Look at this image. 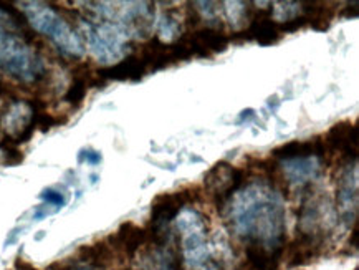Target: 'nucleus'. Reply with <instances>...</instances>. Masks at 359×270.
Listing matches in <instances>:
<instances>
[{
    "label": "nucleus",
    "instance_id": "nucleus-1",
    "mask_svg": "<svg viewBox=\"0 0 359 270\" xmlns=\"http://www.w3.org/2000/svg\"><path fill=\"white\" fill-rule=\"evenodd\" d=\"M242 201V204H236L232 216L237 234L247 244H259L283 254L287 249L285 212L273 187L265 189L262 186L259 191H247Z\"/></svg>",
    "mask_w": 359,
    "mask_h": 270
},
{
    "label": "nucleus",
    "instance_id": "nucleus-14",
    "mask_svg": "<svg viewBox=\"0 0 359 270\" xmlns=\"http://www.w3.org/2000/svg\"><path fill=\"white\" fill-rule=\"evenodd\" d=\"M341 17H346V18H358L359 15V4L358 2H353V4H348L346 7H343L341 13H339Z\"/></svg>",
    "mask_w": 359,
    "mask_h": 270
},
{
    "label": "nucleus",
    "instance_id": "nucleus-8",
    "mask_svg": "<svg viewBox=\"0 0 359 270\" xmlns=\"http://www.w3.org/2000/svg\"><path fill=\"white\" fill-rule=\"evenodd\" d=\"M109 241H111V247L114 249L123 250L128 257H135L140 247L147 241V234L146 229L137 227L133 222H126L118 229L116 234L109 237Z\"/></svg>",
    "mask_w": 359,
    "mask_h": 270
},
{
    "label": "nucleus",
    "instance_id": "nucleus-10",
    "mask_svg": "<svg viewBox=\"0 0 359 270\" xmlns=\"http://www.w3.org/2000/svg\"><path fill=\"white\" fill-rule=\"evenodd\" d=\"M278 24V30L280 34H292V32H297V30H302L303 27L308 25V20L306 17L300 13V15H293L290 18H285V22H277Z\"/></svg>",
    "mask_w": 359,
    "mask_h": 270
},
{
    "label": "nucleus",
    "instance_id": "nucleus-7",
    "mask_svg": "<svg viewBox=\"0 0 359 270\" xmlns=\"http://www.w3.org/2000/svg\"><path fill=\"white\" fill-rule=\"evenodd\" d=\"M328 149H326L325 141L321 138L308 140V141H290L287 144L278 146L271 151V156L285 161H293V159H306L311 156H318L325 161Z\"/></svg>",
    "mask_w": 359,
    "mask_h": 270
},
{
    "label": "nucleus",
    "instance_id": "nucleus-6",
    "mask_svg": "<svg viewBox=\"0 0 359 270\" xmlns=\"http://www.w3.org/2000/svg\"><path fill=\"white\" fill-rule=\"evenodd\" d=\"M147 65L137 53L128 55L121 62L114 63L111 67L98 68L96 76L107 83L108 80L113 81H140L142 76L147 75Z\"/></svg>",
    "mask_w": 359,
    "mask_h": 270
},
{
    "label": "nucleus",
    "instance_id": "nucleus-3",
    "mask_svg": "<svg viewBox=\"0 0 359 270\" xmlns=\"http://www.w3.org/2000/svg\"><path fill=\"white\" fill-rule=\"evenodd\" d=\"M0 68L24 83H39L47 76L43 58L13 32L0 25Z\"/></svg>",
    "mask_w": 359,
    "mask_h": 270
},
{
    "label": "nucleus",
    "instance_id": "nucleus-11",
    "mask_svg": "<svg viewBox=\"0 0 359 270\" xmlns=\"http://www.w3.org/2000/svg\"><path fill=\"white\" fill-rule=\"evenodd\" d=\"M40 198L47 203V205H57V209H62L67 203L65 196H63L62 192L53 191V189H45L40 194Z\"/></svg>",
    "mask_w": 359,
    "mask_h": 270
},
{
    "label": "nucleus",
    "instance_id": "nucleus-13",
    "mask_svg": "<svg viewBox=\"0 0 359 270\" xmlns=\"http://www.w3.org/2000/svg\"><path fill=\"white\" fill-rule=\"evenodd\" d=\"M80 161H86L90 164H98L101 163V154L98 151H91V149H83L80 151V156H78Z\"/></svg>",
    "mask_w": 359,
    "mask_h": 270
},
{
    "label": "nucleus",
    "instance_id": "nucleus-9",
    "mask_svg": "<svg viewBox=\"0 0 359 270\" xmlns=\"http://www.w3.org/2000/svg\"><path fill=\"white\" fill-rule=\"evenodd\" d=\"M245 257L248 267L252 270H278L283 254L273 252V250L259 244H247Z\"/></svg>",
    "mask_w": 359,
    "mask_h": 270
},
{
    "label": "nucleus",
    "instance_id": "nucleus-12",
    "mask_svg": "<svg viewBox=\"0 0 359 270\" xmlns=\"http://www.w3.org/2000/svg\"><path fill=\"white\" fill-rule=\"evenodd\" d=\"M4 149V154H6V164H11V166H15V164L22 163L24 159V154L22 151L17 148V146H6Z\"/></svg>",
    "mask_w": 359,
    "mask_h": 270
},
{
    "label": "nucleus",
    "instance_id": "nucleus-5",
    "mask_svg": "<svg viewBox=\"0 0 359 270\" xmlns=\"http://www.w3.org/2000/svg\"><path fill=\"white\" fill-rule=\"evenodd\" d=\"M325 144L328 153H339L343 154V159L348 163H356L358 158V123L341 121L336 123L334 126L330 128V131L325 136Z\"/></svg>",
    "mask_w": 359,
    "mask_h": 270
},
{
    "label": "nucleus",
    "instance_id": "nucleus-2",
    "mask_svg": "<svg viewBox=\"0 0 359 270\" xmlns=\"http://www.w3.org/2000/svg\"><path fill=\"white\" fill-rule=\"evenodd\" d=\"M25 20L32 25V29L45 35L53 42L60 52L67 57L81 58L85 53L83 43L76 32L60 13L43 2H18Z\"/></svg>",
    "mask_w": 359,
    "mask_h": 270
},
{
    "label": "nucleus",
    "instance_id": "nucleus-15",
    "mask_svg": "<svg viewBox=\"0 0 359 270\" xmlns=\"http://www.w3.org/2000/svg\"><path fill=\"white\" fill-rule=\"evenodd\" d=\"M72 270H104V269H100V267H93V265H81V267H76L75 264L72 265Z\"/></svg>",
    "mask_w": 359,
    "mask_h": 270
},
{
    "label": "nucleus",
    "instance_id": "nucleus-4",
    "mask_svg": "<svg viewBox=\"0 0 359 270\" xmlns=\"http://www.w3.org/2000/svg\"><path fill=\"white\" fill-rule=\"evenodd\" d=\"M88 47L100 62H113L124 52L128 45L123 42V32L113 24L93 25L83 22Z\"/></svg>",
    "mask_w": 359,
    "mask_h": 270
}]
</instances>
